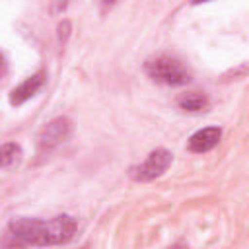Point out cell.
Segmentation results:
<instances>
[{
    "mask_svg": "<svg viewBox=\"0 0 249 249\" xmlns=\"http://www.w3.org/2000/svg\"><path fill=\"white\" fill-rule=\"evenodd\" d=\"M10 231L14 237L33 247L62 245L68 243L76 233V220L68 214L54 216L51 220L39 218H18L10 222Z\"/></svg>",
    "mask_w": 249,
    "mask_h": 249,
    "instance_id": "6da1fadb",
    "label": "cell"
},
{
    "mask_svg": "<svg viewBox=\"0 0 249 249\" xmlns=\"http://www.w3.org/2000/svg\"><path fill=\"white\" fill-rule=\"evenodd\" d=\"M146 74L156 82L163 86H183L191 82L189 68L171 54H156L144 62Z\"/></svg>",
    "mask_w": 249,
    "mask_h": 249,
    "instance_id": "7a4b0ae2",
    "label": "cell"
},
{
    "mask_svg": "<svg viewBox=\"0 0 249 249\" xmlns=\"http://www.w3.org/2000/svg\"><path fill=\"white\" fill-rule=\"evenodd\" d=\"M72 134V123L66 117H56L53 121H49L39 136H37V154H49L51 150H54L56 146H60L62 142H66Z\"/></svg>",
    "mask_w": 249,
    "mask_h": 249,
    "instance_id": "3957f363",
    "label": "cell"
},
{
    "mask_svg": "<svg viewBox=\"0 0 249 249\" xmlns=\"http://www.w3.org/2000/svg\"><path fill=\"white\" fill-rule=\"evenodd\" d=\"M171 160H173L171 152H167L165 148H158V150L150 152V156L146 158L144 163H140L138 167H132L130 175L134 181H154L171 165Z\"/></svg>",
    "mask_w": 249,
    "mask_h": 249,
    "instance_id": "277c9868",
    "label": "cell"
},
{
    "mask_svg": "<svg viewBox=\"0 0 249 249\" xmlns=\"http://www.w3.org/2000/svg\"><path fill=\"white\" fill-rule=\"evenodd\" d=\"M43 84H45V72L39 70L37 74L25 78L19 86H16V88L10 91V103H12V105H21V103H25L27 99H31V97L41 89Z\"/></svg>",
    "mask_w": 249,
    "mask_h": 249,
    "instance_id": "5b68a950",
    "label": "cell"
},
{
    "mask_svg": "<svg viewBox=\"0 0 249 249\" xmlns=\"http://www.w3.org/2000/svg\"><path fill=\"white\" fill-rule=\"evenodd\" d=\"M220 136H222V130L218 126H206V128H200L196 130L189 142H187V148L195 154H204L208 150H212L218 142H220Z\"/></svg>",
    "mask_w": 249,
    "mask_h": 249,
    "instance_id": "8992f818",
    "label": "cell"
},
{
    "mask_svg": "<svg viewBox=\"0 0 249 249\" xmlns=\"http://www.w3.org/2000/svg\"><path fill=\"white\" fill-rule=\"evenodd\" d=\"M177 107L187 113H200L210 107V101L200 91H185V93L177 95Z\"/></svg>",
    "mask_w": 249,
    "mask_h": 249,
    "instance_id": "52a82bcc",
    "label": "cell"
},
{
    "mask_svg": "<svg viewBox=\"0 0 249 249\" xmlns=\"http://www.w3.org/2000/svg\"><path fill=\"white\" fill-rule=\"evenodd\" d=\"M21 156V148L16 142H8L0 146V167H10Z\"/></svg>",
    "mask_w": 249,
    "mask_h": 249,
    "instance_id": "ba28073f",
    "label": "cell"
},
{
    "mask_svg": "<svg viewBox=\"0 0 249 249\" xmlns=\"http://www.w3.org/2000/svg\"><path fill=\"white\" fill-rule=\"evenodd\" d=\"M0 64H2V56H0Z\"/></svg>",
    "mask_w": 249,
    "mask_h": 249,
    "instance_id": "9c48e42d",
    "label": "cell"
}]
</instances>
